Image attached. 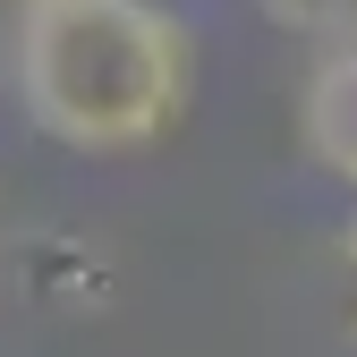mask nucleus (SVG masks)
<instances>
[{"mask_svg": "<svg viewBox=\"0 0 357 357\" xmlns=\"http://www.w3.org/2000/svg\"><path fill=\"white\" fill-rule=\"evenodd\" d=\"M9 94L52 145L137 153L188 102V34L153 0H34L9 34Z\"/></svg>", "mask_w": 357, "mask_h": 357, "instance_id": "obj_1", "label": "nucleus"}, {"mask_svg": "<svg viewBox=\"0 0 357 357\" xmlns=\"http://www.w3.org/2000/svg\"><path fill=\"white\" fill-rule=\"evenodd\" d=\"M298 145L324 178L357 188V43L315 52V68L298 85Z\"/></svg>", "mask_w": 357, "mask_h": 357, "instance_id": "obj_2", "label": "nucleus"}, {"mask_svg": "<svg viewBox=\"0 0 357 357\" xmlns=\"http://www.w3.org/2000/svg\"><path fill=\"white\" fill-rule=\"evenodd\" d=\"M264 17H273L281 34L315 43V52H340V43H357V0H255Z\"/></svg>", "mask_w": 357, "mask_h": 357, "instance_id": "obj_3", "label": "nucleus"}, {"mask_svg": "<svg viewBox=\"0 0 357 357\" xmlns=\"http://www.w3.org/2000/svg\"><path fill=\"white\" fill-rule=\"evenodd\" d=\"M340 289H349V340H357V221L340 230Z\"/></svg>", "mask_w": 357, "mask_h": 357, "instance_id": "obj_4", "label": "nucleus"}, {"mask_svg": "<svg viewBox=\"0 0 357 357\" xmlns=\"http://www.w3.org/2000/svg\"><path fill=\"white\" fill-rule=\"evenodd\" d=\"M17 9H34V0H17Z\"/></svg>", "mask_w": 357, "mask_h": 357, "instance_id": "obj_5", "label": "nucleus"}]
</instances>
